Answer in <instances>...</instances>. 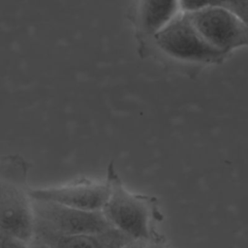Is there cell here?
<instances>
[{
    "label": "cell",
    "mask_w": 248,
    "mask_h": 248,
    "mask_svg": "<svg viewBox=\"0 0 248 248\" xmlns=\"http://www.w3.org/2000/svg\"><path fill=\"white\" fill-rule=\"evenodd\" d=\"M27 163L17 155L0 160V232L29 243L34 236Z\"/></svg>",
    "instance_id": "cell-1"
},
{
    "label": "cell",
    "mask_w": 248,
    "mask_h": 248,
    "mask_svg": "<svg viewBox=\"0 0 248 248\" xmlns=\"http://www.w3.org/2000/svg\"><path fill=\"white\" fill-rule=\"evenodd\" d=\"M29 248H48L43 241H41L38 237H36L35 235L32 237V239L30 240L29 244H28Z\"/></svg>",
    "instance_id": "cell-12"
},
{
    "label": "cell",
    "mask_w": 248,
    "mask_h": 248,
    "mask_svg": "<svg viewBox=\"0 0 248 248\" xmlns=\"http://www.w3.org/2000/svg\"><path fill=\"white\" fill-rule=\"evenodd\" d=\"M180 12L188 13L211 5L210 0H178Z\"/></svg>",
    "instance_id": "cell-10"
},
{
    "label": "cell",
    "mask_w": 248,
    "mask_h": 248,
    "mask_svg": "<svg viewBox=\"0 0 248 248\" xmlns=\"http://www.w3.org/2000/svg\"><path fill=\"white\" fill-rule=\"evenodd\" d=\"M202 37L224 54L248 45V28L229 9L208 5L186 13Z\"/></svg>",
    "instance_id": "cell-4"
},
{
    "label": "cell",
    "mask_w": 248,
    "mask_h": 248,
    "mask_svg": "<svg viewBox=\"0 0 248 248\" xmlns=\"http://www.w3.org/2000/svg\"><path fill=\"white\" fill-rule=\"evenodd\" d=\"M149 241H132L125 248H144Z\"/></svg>",
    "instance_id": "cell-14"
},
{
    "label": "cell",
    "mask_w": 248,
    "mask_h": 248,
    "mask_svg": "<svg viewBox=\"0 0 248 248\" xmlns=\"http://www.w3.org/2000/svg\"><path fill=\"white\" fill-rule=\"evenodd\" d=\"M106 180L109 195L102 212L109 225L134 241H151L153 206L150 200L128 191L112 163L108 168Z\"/></svg>",
    "instance_id": "cell-2"
},
{
    "label": "cell",
    "mask_w": 248,
    "mask_h": 248,
    "mask_svg": "<svg viewBox=\"0 0 248 248\" xmlns=\"http://www.w3.org/2000/svg\"><path fill=\"white\" fill-rule=\"evenodd\" d=\"M179 12L178 0H140V25L145 34L152 36Z\"/></svg>",
    "instance_id": "cell-8"
},
{
    "label": "cell",
    "mask_w": 248,
    "mask_h": 248,
    "mask_svg": "<svg viewBox=\"0 0 248 248\" xmlns=\"http://www.w3.org/2000/svg\"><path fill=\"white\" fill-rule=\"evenodd\" d=\"M235 0H210L211 5H218V6H222L225 7L227 9H229V7L234 2Z\"/></svg>",
    "instance_id": "cell-13"
},
{
    "label": "cell",
    "mask_w": 248,
    "mask_h": 248,
    "mask_svg": "<svg viewBox=\"0 0 248 248\" xmlns=\"http://www.w3.org/2000/svg\"><path fill=\"white\" fill-rule=\"evenodd\" d=\"M144 248H158V247L155 246L154 244H152L151 241H149V242H147V244H146V246Z\"/></svg>",
    "instance_id": "cell-15"
},
{
    "label": "cell",
    "mask_w": 248,
    "mask_h": 248,
    "mask_svg": "<svg viewBox=\"0 0 248 248\" xmlns=\"http://www.w3.org/2000/svg\"><path fill=\"white\" fill-rule=\"evenodd\" d=\"M229 10L235 14L248 28V0H235Z\"/></svg>",
    "instance_id": "cell-9"
},
{
    "label": "cell",
    "mask_w": 248,
    "mask_h": 248,
    "mask_svg": "<svg viewBox=\"0 0 248 248\" xmlns=\"http://www.w3.org/2000/svg\"><path fill=\"white\" fill-rule=\"evenodd\" d=\"M32 200L58 203L67 207L102 211L109 195L107 180L78 178L60 185L30 188Z\"/></svg>",
    "instance_id": "cell-6"
},
{
    "label": "cell",
    "mask_w": 248,
    "mask_h": 248,
    "mask_svg": "<svg viewBox=\"0 0 248 248\" xmlns=\"http://www.w3.org/2000/svg\"><path fill=\"white\" fill-rule=\"evenodd\" d=\"M27 242L4 234L2 248H29Z\"/></svg>",
    "instance_id": "cell-11"
},
{
    "label": "cell",
    "mask_w": 248,
    "mask_h": 248,
    "mask_svg": "<svg viewBox=\"0 0 248 248\" xmlns=\"http://www.w3.org/2000/svg\"><path fill=\"white\" fill-rule=\"evenodd\" d=\"M152 38L162 52L180 61L217 64L226 56L202 37L183 12H179Z\"/></svg>",
    "instance_id": "cell-3"
},
{
    "label": "cell",
    "mask_w": 248,
    "mask_h": 248,
    "mask_svg": "<svg viewBox=\"0 0 248 248\" xmlns=\"http://www.w3.org/2000/svg\"><path fill=\"white\" fill-rule=\"evenodd\" d=\"M34 235L48 248H125L134 241L114 228L100 232L79 234H58L35 229Z\"/></svg>",
    "instance_id": "cell-7"
},
{
    "label": "cell",
    "mask_w": 248,
    "mask_h": 248,
    "mask_svg": "<svg viewBox=\"0 0 248 248\" xmlns=\"http://www.w3.org/2000/svg\"><path fill=\"white\" fill-rule=\"evenodd\" d=\"M34 230L58 234L94 233L112 228L102 211L81 210L58 203L32 200Z\"/></svg>",
    "instance_id": "cell-5"
}]
</instances>
